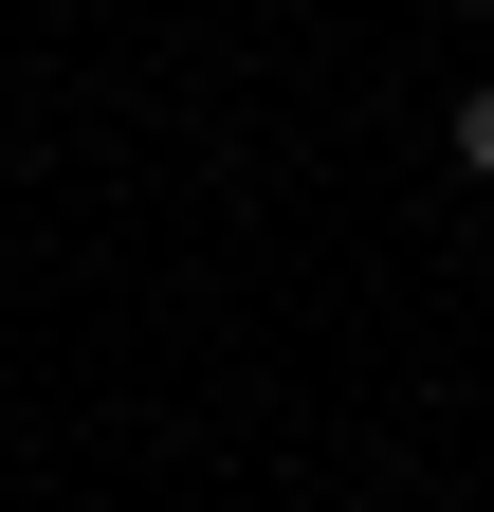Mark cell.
Returning <instances> with one entry per match:
<instances>
[{
	"label": "cell",
	"instance_id": "cell-1",
	"mask_svg": "<svg viewBox=\"0 0 494 512\" xmlns=\"http://www.w3.org/2000/svg\"><path fill=\"white\" fill-rule=\"evenodd\" d=\"M458 165H476V183H494V74H476V92H458Z\"/></svg>",
	"mask_w": 494,
	"mask_h": 512
}]
</instances>
